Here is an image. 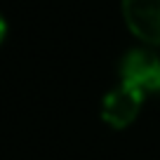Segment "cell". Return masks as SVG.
Listing matches in <instances>:
<instances>
[{"mask_svg":"<svg viewBox=\"0 0 160 160\" xmlns=\"http://www.w3.org/2000/svg\"><path fill=\"white\" fill-rule=\"evenodd\" d=\"M125 26L144 45H160V0H120Z\"/></svg>","mask_w":160,"mask_h":160,"instance_id":"cell-2","label":"cell"},{"mask_svg":"<svg viewBox=\"0 0 160 160\" xmlns=\"http://www.w3.org/2000/svg\"><path fill=\"white\" fill-rule=\"evenodd\" d=\"M144 99L146 97L141 92L120 82L118 87L106 92V97L101 99V120L113 130H125L139 118L144 108Z\"/></svg>","mask_w":160,"mask_h":160,"instance_id":"cell-3","label":"cell"},{"mask_svg":"<svg viewBox=\"0 0 160 160\" xmlns=\"http://www.w3.org/2000/svg\"><path fill=\"white\" fill-rule=\"evenodd\" d=\"M120 82L144 97L160 92V57L148 47H132L122 54L118 66Z\"/></svg>","mask_w":160,"mask_h":160,"instance_id":"cell-1","label":"cell"},{"mask_svg":"<svg viewBox=\"0 0 160 160\" xmlns=\"http://www.w3.org/2000/svg\"><path fill=\"white\" fill-rule=\"evenodd\" d=\"M5 35H7V19L2 17V12H0V45H2Z\"/></svg>","mask_w":160,"mask_h":160,"instance_id":"cell-4","label":"cell"}]
</instances>
